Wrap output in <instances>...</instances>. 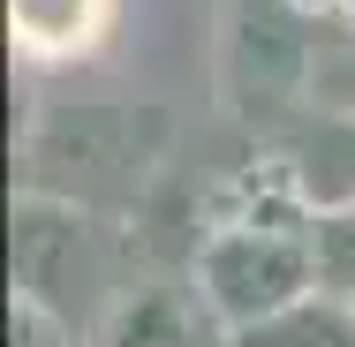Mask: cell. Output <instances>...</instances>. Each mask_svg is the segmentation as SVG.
Returning <instances> with one entry per match:
<instances>
[{
    "mask_svg": "<svg viewBox=\"0 0 355 347\" xmlns=\"http://www.w3.org/2000/svg\"><path fill=\"white\" fill-rule=\"evenodd\" d=\"M318 294V257H310V219L302 226H250L227 219L197 249V302L219 317V332H257L287 317L295 302Z\"/></svg>",
    "mask_w": 355,
    "mask_h": 347,
    "instance_id": "cell-1",
    "label": "cell"
},
{
    "mask_svg": "<svg viewBox=\"0 0 355 347\" xmlns=\"http://www.w3.org/2000/svg\"><path fill=\"white\" fill-rule=\"evenodd\" d=\"M212 340H219V317L205 302L174 294V287H144L106 317L98 347H212Z\"/></svg>",
    "mask_w": 355,
    "mask_h": 347,
    "instance_id": "cell-2",
    "label": "cell"
},
{
    "mask_svg": "<svg viewBox=\"0 0 355 347\" xmlns=\"http://www.w3.org/2000/svg\"><path fill=\"white\" fill-rule=\"evenodd\" d=\"M287 174H295L310 211L355 204V114H318L287 151Z\"/></svg>",
    "mask_w": 355,
    "mask_h": 347,
    "instance_id": "cell-3",
    "label": "cell"
},
{
    "mask_svg": "<svg viewBox=\"0 0 355 347\" xmlns=\"http://www.w3.org/2000/svg\"><path fill=\"white\" fill-rule=\"evenodd\" d=\"M114 0H8V30L31 61H69L106 30Z\"/></svg>",
    "mask_w": 355,
    "mask_h": 347,
    "instance_id": "cell-4",
    "label": "cell"
},
{
    "mask_svg": "<svg viewBox=\"0 0 355 347\" xmlns=\"http://www.w3.org/2000/svg\"><path fill=\"white\" fill-rule=\"evenodd\" d=\"M234 347H355V310L333 302V294H310V302H295L287 317L242 332Z\"/></svg>",
    "mask_w": 355,
    "mask_h": 347,
    "instance_id": "cell-5",
    "label": "cell"
},
{
    "mask_svg": "<svg viewBox=\"0 0 355 347\" xmlns=\"http://www.w3.org/2000/svg\"><path fill=\"white\" fill-rule=\"evenodd\" d=\"M310 257H318V294L355 310V204L310 211Z\"/></svg>",
    "mask_w": 355,
    "mask_h": 347,
    "instance_id": "cell-6",
    "label": "cell"
},
{
    "mask_svg": "<svg viewBox=\"0 0 355 347\" xmlns=\"http://www.w3.org/2000/svg\"><path fill=\"white\" fill-rule=\"evenodd\" d=\"M8 347H69V317L38 294H8Z\"/></svg>",
    "mask_w": 355,
    "mask_h": 347,
    "instance_id": "cell-7",
    "label": "cell"
},
{
    "mask_svg": "<svg viewBox=\"0 0 355 347\" xmlns=\"http://www.w3.org/2000/svg\"><path fill=\"white\" fill-rule=\"evenodd\" d=\"M325 98H333V114H355V69H340V75H325L318 83Z\"/></svg>",
    "mask_w": 355,
    "mask_h": 347,
    "instance_id": "cell-8",
    "label": "cell"
},
{
    "mask_svg": "<svg viewBox=\"0 0 355 347\" xmlns=\"http://www.w3.org/2000/svg\"><path fill=\"white\" fill-rule=\"evenodd\" d=\"M348 8H355V0H348Z\"/></svg>",
    "mask_w": 355,
    "mask_h": 347,
    "instance_id": "cell-9",
    "label": "cell"
}]
</instances>
